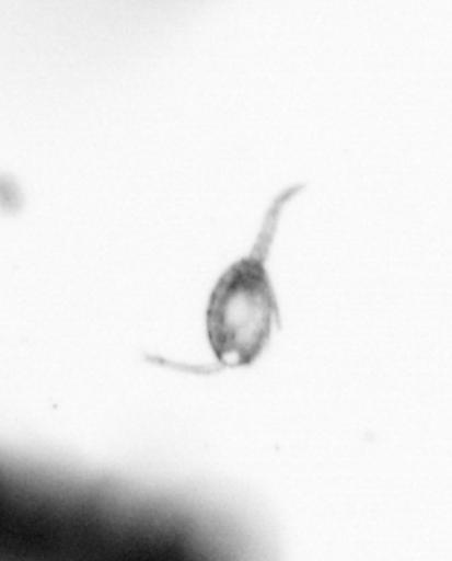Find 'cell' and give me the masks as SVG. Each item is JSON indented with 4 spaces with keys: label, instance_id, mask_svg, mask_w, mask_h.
<instances>
[{
    "label": "cell",
    "instance_id": "cell-1",
    "mask_svg": "<svg viewBox=\"0 0 452 561\" xmlns=\"http://www.w3.org/2000/svg\"><path fill=\"white\" fill-rule=\"evenodd\" d=\"M303 186H292L273 201L252 254L232 264L217 282L206 308V332L218 362L227 367L253 365L280 327L279 305L266 268L285 206Z\"/></svg>",
    "mask_w": 452,
    "mask_h": 561
}]
</instances>
